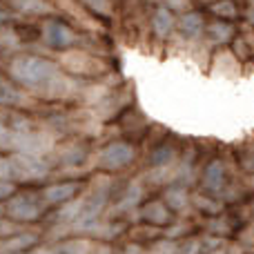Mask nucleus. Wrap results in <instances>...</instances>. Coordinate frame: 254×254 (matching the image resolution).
Listing matches in <instances>:
<instances>
[{
    "label": "nucleus",
    "mask_w": 254,
    "mask_h": 254,
    "mask_svg": "<svg viewBox=\"0 0 254 254\" xmlns=\"http://www.w3.org/2000/svg\"><path fill=\"white\" fill-rule=\"evenodd\" d=\"M61 71V67L56 63L47 61L43 56H34V54H22L16 56L9 65V76L11 80H16L18 85L31 89V92L40 94L43 87Z\"/></svg>",
    "instance_id": "1"
},
{
    "label": "nucleus",
    "mask_w": 254,
    "mask_h": 254,
    "mask_svg": "<svg viewBox=\"0 0 254 254\" xmlns=\"http://www.w3.org/2000/svg\"><path fill=\"white\" fill-rule=\"evenodd\" d=\"M9 165H11V176L18 181H43L49 176L47 161L38 154L16 152L9 158Z\"/></svg>",
    "instance_id": "2"
},
{
    "label": "nucleus",
    "mask_w": 254,
    "mask_h": 254,
    "mask_svg": "<svg viewBox=\"0 0 254 254\" xmlns=\"http://www.w3.org/2000/svg\"><path fill=\"white\" fill-rule=\"evenodd\" d=\"M61 65L69 74H83V76H96L101 71H105V63L94 58L92 54L83 52V49H65Z\"/></svg>",
    "instance_id": "3"
},
{
    "label": "nucleus",
    "mask_w": 254,
    "mask_h": 254,
    "mask_svg": "<svg viewBox=\"0 0 254 254\" xmlns=\"http://www.w3.org/2000/svg\"><path fill=\"white\" fill-rule=\"evenodd\" d=\"M136 156V149L131 147L129 143H125V140H116V143H110L107 147L101 149V154H98V165L103 167V170H123L127 167L131 161H134Z\"/></svg>",
    "instance_id": "4"
},
{
    "label": "nucleus",
    "mask_w": 254,
    "mask_h": 254,
    "mask_svg": "<svg viewBox=\"0 0 254 254\" xmlns=\"http://www.w3.org/2000/svg\"><path fill=\"white\" fill-rule=\"evenodd\" d=\"M7 214L13 221H20V223H29V221L40 219L43 214V203L34 196V194H16L9 198L7 203Z\"/></svg>",
    "instance_id": "5"
},
{
    "label": "nucleus",
    "mask_w": 254,
    "mask_h": 254,
    "mask_svg": "<svg viewBox=\"0 0 254 254\" xmlns=\"http://www.w3.org/2000/svg\"><path fill=\"white\" fill-rule=\"evenodd\" d=\"M43 40L54 49H71L74 43L78 40L76 31L71 29L67 22L63 20H56V18H49L47 22L43 25Z\"/></svg>",
    "instance_id": "6"
},
{
    "label": "nucleus",
    "mask_w": 254,
    "mask_h": 254,
    "mask_svg": "<svg viewBox=\"0 0 254 254\" xmlns=\"http://www.w3.org/2000/svg\"><path fill=\"white\" fill-rule=\"evenodd\" d=\"M11 145H16L20 152L38 154V156H43V154H47L52 149V140H49V136L45 131H29V129L16 131L11 136Z\"/></svg>",
    "instance_id": "7"
},
{
    "label": "nucleus",
    "mask_w": 254,
    "mask_h": 254,
    "mask_svg": "<svg viewBox=\"0 0 254 254\" xmlns=\"http://www.w3.org/2000/svg\"><path fill=\"white\" fill-rule=\"evenodd\" d=\"M174 27H176V18H174V13H172V9L165 7V4H158L152 13L154 36H156V38H167V36L174 31Z\"/></svg>",
    "instance_id": "8"
},
{
    "label": "nucleus",
    "mask_w": 254,
    "mask_h": 254,
    "mask_svg": "<svg viewBox=\"0 0 254 254\" xmlns=\"http://www.w3.org/2000/svg\"><path fill=\"white\" fill-rule=\"evenodd\" d=\"M78 188L80 185L74 183V181H67V183H54V185H49L47 190H43V201L52 203V205H56V203H67L76 196Z\"/></svg>",
    "instance_id": "9"
},
{
    "label": "nucleus",
    "mask_w": 254,
    "mask_h": 254,
    "mask_svg": "<svg viewBox=\"0 0 254 254\" xmlns=\"http://www.w3.org/2000/svg\"><path fill=\"white\" fill-rule=\"evenodd\" d=\"M176 27L179 31L190 40H196L198 36L205 31V20L198 11H183V16L176 20Z\"/></svg>",
    "instance_id": "10"
},
{
    "label": "nucleus",
    "mask_w": 254,
    "mask_h": 254,
    "mask_svg": "<svg viewBox=\"0 0 254 254\" xmlns=\"http://www.w3.org/2000/svg\"><path fill=\"white\" fill-rule=\"evenodd\" d=\"M205 34H207V38H210L212 43L225 45V43H230V40L234 38V27L230 25L228 20H223V18H216V20H212V22H207L205 25Z\"/></svg>",
    "instance_id": "11"
},
{
    "label": "nucleus",
    "mask_w": 254,
    "mask_h": 254,
    "mask_svg": "<svg viewBox=\"0 0 254 254\" xmlns=\"http://www.w3.org/2000/svg\"><path fill=\"white\" fill-rule=\"evenodd\" d=\"M203 185L210 192H221L225 185V165L221 161H212L205 167V174H203Z\"/></svg>",
    "instance_id": "12"
},
{
    "label": "nucleus",
    "mask_w": 254,
    "mask_h": 254,
    "mask_svg": "<svg viewBox=\"0 0 254 254\" xmlns=\"http://www.w3.org/2000/svg\"><path fill=\"white\" fill-rule=\"evenodd\" d=\"M9 2L16 11L27 13V16H47L54 11L49 0H9Z\"/></svg>",
    "instance_id": "13"
},
{
    "label": "nucleus",
    "mask_w": 254,
    "mask_h": 254,
    "mask_svg": "<svg viewBox=\"0 0 254 254\" xmlns=\"http://www.w3.org/2000/svg\"><path fill=\"white\" fill-rule=\"evenodd\" d=\"M143 219L152 225H165L170 221V207L165 201H152L143 207Z\"/></svg>",
    "instance_id": "14"
},
{
    "label": "nucleus",
    "mask_w": 254,
    "mask_h": 254,
    "mask_svg": "<svg viewBox=\"0 0 254 254\" xmlns=\"http://www.w3.org/2000/svg\"><path fill=\"white\" fill-rule=\"evenodd\" d=\"M36 243H38V237H36V234H31V232H16V234H11V237H7V241L2 243V250L9 252V254H13V252L27 250V248L36 246Z\"/></svg>",
    "instance_id": "15"
},
{
    "label": "nucleus",
    "mask_w": 254,
    "mask_h": 254,
    "mask_svg": "<svg viewBox=\"0 0 254 254\" xmlns=\"http://www.w3.org/2000/svg\"><path fill=\"white\" fill-rule=\"evenodd\" d=\"M94 246L87 239H74V241H65L58 248H54L52 254H92Z\"/></svg>",
    "instance_id": "16"
},
{
    "label": "nucleus",
    "mask_w": 254,
    "mask_h": 254,
    "mask_svg": "<svg viewBox=\"0 0 254 254\" xmlns=\"http://www.w3.org/2000/svg\"><path fill=\"white\" fill-rule=\"evenodd\" d=\"M165 203L170 210L183 212V210H188V205H190V194L185 192L183 188H170L165 192Z\"/></svg>",
    "instance_id": "17"
},
{
    "label": "nucleus",
    "mask_w": 254,
    "mask_h": 254,
    "mask_svg": "<svg viewBox=\"0 0 254 254\" xmlns=\"http://www.w3.org/2000/svg\"><path fill=\"white\" fill-rule=\"evenodd\" d=\"M25 94L16 87V85L0 80V105H22Z\"/></svg>",
    "instance_id": "18"
},
{
    "label": "nucleus",
    "mask_w": 254,
    "mask_h": 254,
    "mask_svg": "<svg viewBox=\"0 0 254 254\" xmlns=\"http://www.w3.org/2000/svg\"><path fill=\"white\" fill-rule=\"evenodd\" d=\"M85 203H87V198H71V201H67L65 205H63V210L58 212V219L67 221V223H74V221L83 214Z\"/></svg>",
    "instance_id": "19"
},
{
    "label": "nucleus",
    "mask_w": 254,
    "mask_h": 254,
    "mask_svg": "<svg viewBox=\"0 0 254 254\" xmlns=\"http://www.w3.org/2000/svg\"><path fill=\"white\" fill-rule=\"evenodd\" d=\"M210 13H214L216 18H223V20H232L239 16V9L234 0H214L210 4Z\"/></svg>",
    "instance_id": "20"
},
{
    "label": "nucleus",
    "mask_w": 254,
    "mask_h": 254,
    "mask_svg": "<svg viewBox=\"0 0 254 254\" xmlns=\"http://www.w3.org/2000/svg\"><path fill=\"white\" fill-rule=\"evenodd\" d=\"M174 156H176V152L172 147H158V149H154L152 152V163L156 167H161V165H170L172 161H174Z\"/></svg>",
    "instance_id": "21"
},
{
    "label": "nucleus",
    "mask_w": 254,
    "mask_h": 254,
    "mask_svg": "<svg viewBox=\"0 0 254 254\" xmlns=\"http://www.w3.org/2000/svg\"><path fill=\"white\" fill-rule=\"evenodd\" d=\"M176 250H179V243L174 241V239H161V241H156L152 246V250L149 252H143V254H176Z\"/></svg>",
    "instance_id": "22"
},
{
    "label": "nucleus",
    "mask_w": 254,
    "mask_h": 254,
    "mask_svg": "<svg viewBox=\"0 0 254 254\" xmlns=\"http://www.w3.org/2000/svg\"><path fill=\"white\" fill-rule=\"evenodd\" d=\"M140 194H143V192H140V185H131V188L127 190V196L119 203V205H116V210L123 212V210H129V207H134L136 203H138Z\"/></svg>",
    "instance_id": "23"
},
{
    "label": "nucleus",
    "mask_w": 254,
    "mask_h": 254,
    "mask_svg": "<svg viewBox=\"0 0 254 254\" xmlns=\"http://www.w3.org/2000/svg\"><path fill=\"white\" fill-rule=\"evenodd\" d=\"M67 156H65V154H63V156H61V161L63 163H67V165H76V163H80V161H83V158H85V149L83 147H78V145H67Z\"/></svg>",
    "instance_id": "24"
},
{
    "label": "nucleus",
    "mask_w": 254,
    "mask_h": 254,
    "mask_svg": "<svg viewBox=\"0 0 254 254\" xmlns=\"http://www.w3.org/2000/svg\"><path fill=\"white\" fill-rule=\"evenodd\" d=\"M194 205H196V210L205 212V214H219L221 212V203L205 198V196H194Z\"/></svg>",
    "instance_id": "25"
},
{
    "label": "nucleus",
    "mask_w": 254,
    "mask_h": 254,
    "mask_svg": "<svg viewBox=\"0 0 254 254\" xmlns=\"http://www.w3.org/2000/svg\"><path fill=\"white\" fill-rule=\"evenodd\" d=\"M83 2L98 16H110L112 13V0H83Z\"/></svg>",
    "instance_id": "26"
},
{
    "label": "nucleus",
    "mask_w": 254,
    "mask_h": 254,
    "mask_svg": "<svg viewBox=\"0 0 254 254\" xmlns=\"http://www.w3.org/2000/svg\"><path fill=\"white\" fill-rule=\"evenodd\" d=\"M201 248H203V241H198V239H185L183 243H179L176 254H198Z\"/></svg>",
    "instance_id": "27"
},
{
    "label": "nucleus",
    "mask_w": 254,
    "mask_h": 254,
    "mask_svg": "<svg viewBox=\"0 0 254 254\" xmlns=\"http://www.w3.org/2000/svg\"><path fill=\"white\" fill-rule=\"evenodd\" d=\"M207 232H210V234H219V237H223V234L228 232V221H225V219L210 221V223H207Z\"/></svg>",
    "instance_id": "28"
},
{
    "label": "nucleus",
    "mask_w": 254,
    "mask_h": 254,
    "mask_svg": "<svg viewBox=\"0 0 254 254\" xmlns=\"http://www.w3.org/2000/svg\"><path fill=\"white\" fill-rule=\"evenodd\" d=\"M18 230H16V223H13V219L11 221H7V219H0V237H11V234H16Z\"/></svg>",
    "instance_id": "29"
},
{
    "label": "nucleus",
    "mask_w": 254,
    "mask_h": 254,
    "mask_svg": "<svg viewBox=\"0 0 254 254\" xmlns=\"http://www.w3.org/2000/svg\"><path fill=\"white\" fill-rule=\"evenodd\" d=\"M11 194H13V183L7 181V179H0V201L7 198V196H11Z\"/></svg>",
    "instance_id": "30"
},
{
    "label": "nucleus",
    "mask_w": 254,
    "mask_h": 254,
    "mask_svg": "<svg viewBox=\"0 0 254 254\" xmlns=\"http://www.w3.org/2000/svg\"><path fill=\"white\" fill-rule=\"evenodd\" d=\"M156 2L170 7L172 11H174V9H185V7H188V0H156Z\"/></svg>",
    "instance_id": "31"
},
{
    "label": "nucleus",
    "mask_w": 254,
    "mask_h": 254,
    "mask_svg": "<svg viewBox=\"0 0 254 254\" xmlns=\"http://www.w3.org/2000/svg\"><path fill=\"white\" fill-rule=\"evenodd\" d=\"M203 243H205V248H207V250H214V248H221V243H223V239H221L219 234H214V237H212V234H210V237H205V239H203Z\"/></svg>",
    "instance_id": "32"
},
{
    "label": "nucleus",
    "mask_w": 254,
    "mask_h": 254,
    "mask_svg": "<svg viewBox=\"0 0 254 254\" xmlns=\"http://www.w3.org/2000/svg\"><path fill=\"white\" fill-rule=\"evenodd\" d=\"M185 228H188L185 223H176V225H172V228L167 230V237H170V239L181 237V234H185Z\"/></svg>",
    "instance_id": "33"
},
{
    "label": "nucleus",
    "mask_w": 254,
    "mask_h": 254,
    "mask_svg": "<svg viewBox=\"0 0 254 254\" xmlns=\"http://www.w3.org/2000/svg\"><path fill=\"white\" fill-rule=\"evenodd\" d=\"M11 136H13V134H9V131L4 129L2 125H0V149H2V147H9V145H11Z\"/></svg>",
    "instance_id": "34"
},
{
    "label": "nucleus",
    "mask_w": 254,
    "mask_h": 254,
    "mask_svg": "<svg viewBox=\"0 0 254 254\" xmlns=\"http://www.w3.org/2000/svg\"><path fill=\"white\" fill-rule=\"evenodd\" d=\"M92 254H114L110 246H105V243H98V246H94V252Z\"/></svg>",
    "instance_id": "35"
},
{
    "label": "nucleus",
    "mask_w": 254,
    "mask_h": 254,
    "mask_svg": "<svg viewBox=\"0 0 254 254\" xmlns=\"http://www.w3.org/2000/svg\"><path fill=\"white\" fill-rule=\"evenodd\" d=\"M125 254H143V252H140V248H138V246H134V243H131V246H127Z\"/></svg>",
    "instance_id": "36"
},
{
    "label": "nucleus",
    "mask_w": 254,
    "mask_h": 254,
    "mask_svg": "<svg viewBox=\"0 0 254 254\" xmlns=\"http://www.w3.org/2000/svg\"><path fill=\"white\" fill-rule=\"evenodd\" d=\"M207 254H228V250L225 248H214V250H210Z\"/></svg>",
    "instance_id": "37"
},
{
    "label": "nucleus",
    "mask_w": 254,
    "mask_h": 254,
    "mask_svg": "<svg viewBox=\"0 0 254 254\" xmlns=\"http://www.w3.org/2000/svg\"><path fill=\"white\" fill-rule=\"evenodd\" d=\"M13 254H27V252H13ZM31 254H52V250H34Z\"/></svg>",
    "instance_id": "38"
},
{
    "label": "nucleus",
    "mask_w": 254,
    "mask_h": 254,
    "mask_svg": "<svg viewBox=\"0 0 254 254\" xmlns=\"http://www.w3.org/2000/svg\"><path fill=\"white\" fill-rule=\"evenodd\" d=\"M248 20H250V25L254 27V4L250 7V11H248Z\"/></svg>",
    "instance_id": "39"
}]
</instances>
